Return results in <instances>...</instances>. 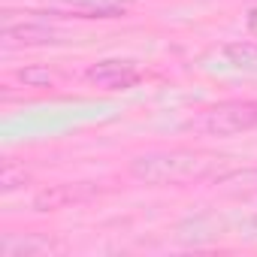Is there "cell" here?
Segmentation results:
<instances>
[{"label":"cell","mask_w":257,"mask_h":257,"mask_svg":"<svg viewBox=\"0 0 257 257\" xmlns=\"http://www.w3.org/2000/svg\"><path fill=\"white\" fill-rule=\"evenodd\" d=\"M218 161L197 152H155L131 161V173L146 185H194L209 179Z\"/></svg>","instance_id":"6da1fadb"},{"label":"cell","mask_w":257,"mask_h":257,"mask_svg":"<svg viewBox=\"0 0 257 257\" xmlns=\"http://www.w3.org/2000/svg\"><path fill=\"white\" fill-rule=\"evenodd\" d=\"M4 37L10 43H16V46H46V43L58 40V31L43 25V22H22V25H16L13 19H7Z\"/></svg>","instance_id":"277c9868"},{"label":"cell","mask_w":257,"mask_h":257,"mask_svg":"<svg viewBox=\"0 0 257 257\" xmlns=\"http://www.w3.org/2000/svg\"><path fill=\"white\" fill-rule=\"evenodd\" d=\"M43 251H52V242L46 239H7L4 242V257H16V254H43Z\"/></svg>","instance_id":"52a82bcc"},{"label":"cell","mask_w":257,"mask_h":257,"mask_svg":"<svg viewBox=\"0 0 257 257\" xmlns=\"http://www.w3.org/2000/svg\"><path fill=\"white\" fill-rule=\"evenodd\" d=\"M227 58L239 67H251L257 64V46L251 43H236V46H227Z\"/></svg>","instance_id":"ba28073f"},{"label":"cell","mask_w":257,"mask_h":257,"mask_svg":"<svg viewBox=\"0 0 257 257\" xmlns=\"http://www.w3.org/2000/svg\"><path fill=\"white\" fill-rule=\"evenodd\" d=\"M88 79L103 88H131L140 82V70L131 61H100L88 70Z\"/></svg>","instance_id":"3957f363"},{"label":"cell","mask_w":257,"mask_h":257,"mask_svg":"<svg viewBox=\"0 0 257 257\" xmlns=\"http://www.w3.org/2000/svg\"><path fill=\"white\" fill-rule=\"evenodd\" d=\"M19 79L25 82V85H34V88H40V85H52V73L49 70H22L19 73Z\"/></svg>","instance_id":"9c48e42d"},{"label":"cell","mask_w":257,"mask_h":257,"mask_svg":"<svg viewBox=\"0 0 257 257\" xmlns=\"http://www.w3.org/2000/svg\"><path fill=\"white\" fill-rule=\"evenodd\" d=\"M67 4L85 16H97V19H115L124 16L137 0H67Z\"/></svg>","instance_id":"5b68a950"},{"label":"cell","mask_w":257,"mask_h":257,"mask_svg":"<svg viewBox=\"0 0 257 257\" xmlns=\"http://www.w3.org/2000/svg\"><path fill=\"white\" fill-rule=\"evenodd\" d=\"M28 182V173L22 170V173H16L13 167H7L4 170V179H0V185H4V194H10V191H16L19 185H25Z\"/></svg>","instance_id":"30bf717a"},{"label":"cell","mask_w":257,"mask_h":257,"mask_svg":"<svg viewBox=\"0 0 257 257\" xmlns=\"http://www.w3.org/2000/svg\"><path fill=\"white\" fill-rule=\"evenodd\" d=\"M82 197H85V191L79 194V188L58 185V188H52V191H43L34 206H37V212H52V209H61L64 203H76V200H82Z\"/></svg>","instance_id":"8992f818"},{"label":"cell","mask_w":257,"mask_h":257,"mask_svg":"<svg viewBox=\"0 0 257 257\" xmlns=\"http://www.w3.org/2000/svg\"><path fill=\"white\" fill-rule=\"evenodd\" d=\"M251 127H257V103L251 100H230V103L212 106L197 121V131L212 137H230V134L251 131Z\"/></svg>","instance_id":"7a4b0ae2"}]
</instances>
